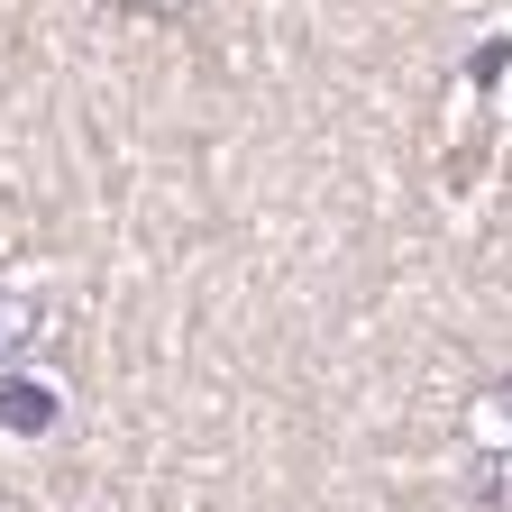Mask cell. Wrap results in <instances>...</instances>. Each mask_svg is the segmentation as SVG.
<instances>
[{"label": "cell", "mask_w": 512, "mask_h": 512, "mask_svg": "<svg viewBox=\"0 0 512 512\" xmlns=\"http://www.w3.org/2000/svg\"><path fill=\"white\" fill-rule=\"evenodd\" d=\"M467 448H476V458L485 467H503L512 476V375H494V384H476V394H467Z\"/></svg>", "instance_id": "2"}, {"label": "cell", "mask_w": 512, "mask_h": 512, "mask_svg": "<svg viewBox=\"0 0 512 512\" xmlns=\"http://www.w3.org/2000/svg\"><path fill=\"white\" fill-rule=\"evenodd\" d=\"M119 10H128V19H192L202 0H119Z\"/></svg>", "instance_id": "4"}, {"label": "cell", "mask_w": 512, "mask_h": 512, "mask_svg": "<svg viewBox=\"0 0 512 512\" xmlns=\"http://www.w3.org/2000/svg\"><path fill=\"white\" fill-rule=\"evenodd\" d=\"M28 330H37V302L0 284V357H19V348H28Z\"/></svg>", "instance_id": "3"}, {"label": "cell", "mask_w": 512, "mask_h": 512, "mask_svg": "<svg viewBox=\"0 0 512 512\" xmlns=\"http://www.w3.org/2000/svg\"><path fill=\"white\" fill-rule=\"evenodd\" d=\"M0 430L10 439H55L64 430V384L37 375V366H10L0 375Z\"/></svg>", "instance_id": "1"}]
</instances>
